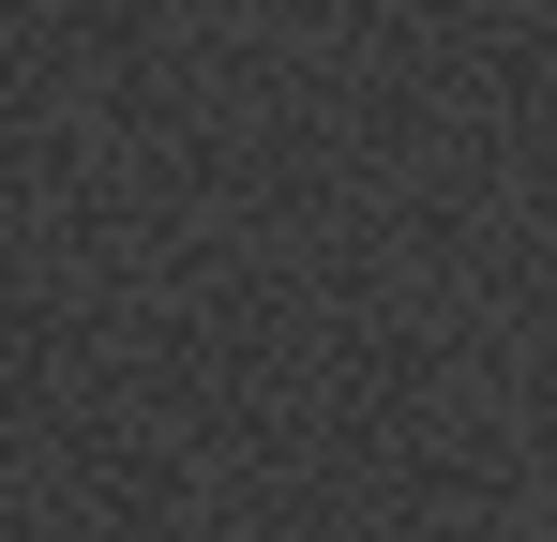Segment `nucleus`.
Wrapping results in <instances>:
<instances>
[]
</instances>
